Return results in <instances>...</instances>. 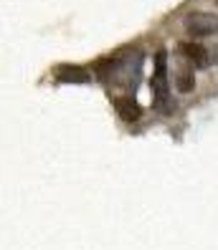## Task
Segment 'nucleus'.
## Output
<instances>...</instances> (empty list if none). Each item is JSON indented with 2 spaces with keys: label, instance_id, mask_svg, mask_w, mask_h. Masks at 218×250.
I'll return each mask as SVG.
<instances>
[{
  "label": "nucleus",
  "instance_id": "obj_1",
  "mask_svg": "<svg viewBox=\"0 0 218 250\" xmlns=\"http://www.w3.org/2000/svg\"><path fill=\"white\" fill-rule=\"evenodd\" d=\"M152 99L155 106L168 111L170 109V86H168V53L157 51L155 56V73H152Z\"/></svg>",
  "mask_w": 218,
  "mask_h": 250
},
{
  "label": "nucleus",
  "instance_id": "obj_2",
  "mask_svg": "<svg viewBox=\"0 0 218 250\" xmlns=\"http://www.w3.org/2000/svg\"><path fill=\"white\" fill-rule=\"evenodd\" d=\"M183 25L191 38H208L218 33V16L216 13H206V10H193L185 16Z\"/></svg>",
  "mask_w": 218,
  "mask_h": 250
},
{
  "label": "nucleus",
  "instance_id": "obj_3",
  "mask_svg": "<svg viewBox=\"0 0 218 250\" xmlns=\"http://www.w3.org/2000/svg\"><path fill=\"white\" fill-rule=\"evenodd\" d=\"M178 51L183 53L185 61H191L195 68H208V66H211V51H208V48H203L200 43H195V41H185V43H180Z\"/></svg>",
  "mask_w": 218,
  "mask_h": 250
},
{
  "label": "nucleus",
  "instance_id": "obj_4",
  "mask_svg": "<svg viewBox=\"0 0 218 250\" xmlns=\"http://www.w3.org/2000/svg\"><path fill=\"white\" fill-rule=\"evenodd\" d=\"M114 111H117V116L122 122H137L140 116H142V109L135 99H129V96H120V99H114Z\"/></svg>",
  "mask_w": 218,
  "mask_h": 250
},
{
  "label": "nucleus",
  "instance_id": "obj_5",
  "mask_svg": "<svg viewBox=\"0 0 218 250\" xmlns=\"http://www.w3.org/2000/svg\"><path fill=\"white\" fill-rule=\"evenodd\" d=\"M56 79L64 81V83H86L92 76L79 66H59L56 68Z\"/></svg>",
  "mask_w": 218,
  "mask_h": 250
},
{
  "label": "nucleus",
  "instance_id": "obj_6",
  "mask_svg": "<svg viewBox=\"0 0 218 250\" xmlns=\"http://www.w3.org/2000/svg\"><path fill=\"white\" fill-rule=\"evenodd\" d=\"M175 86H178V91H183V94L193 91V86H195L193 71H191V68H180V71L175 73Z\"/></svg>",
  "mask_w": 218,
  "mask_h": 250
},
{
  "label": "nucleus",
  "instance_id": "obj_7",
  "mask_svg": "<svg viewBox=\"0 0 218 250\" xmlns=\"http://www.w3.org/2000/svg\"><path fill=\"white\" fill-rule=\"evenodd\" d=\"M216 5H218V0H216Z\"/></svg>",
  "mask_w": 218,
  "mask_h": 250
}]
</instances>
